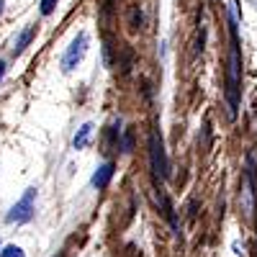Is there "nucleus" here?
I'll return each instance as SVG.
<instances>
[{"label": "nucleus", "instance_id": "nucleus-1", "mask_svg": "<svg viewBox=\"0 0 257 257\" xmlns=\"http://www.w3.org/2000/svg\"><path fill=\"white\" fill-rule=\"evenodd\" d=\"M229 62H226V100H229V116L234 118L239 108V77H242V57H239V31L234 24V16L229 18Z\"/></svg>", "mask_w": 257, "mask_h": 257}, {"label": "nucleus", "instance_id": "nucleus-2", "mask_svg": "<svg viewBox=\"0 0 257 257\" xmlns=\"http://www.w3.org/2000/svg\"><path fill=\"white\" fill-rule=\"evenodd\" d=\"M257 170H254V157L247 155V170H244V183H242V193H239V208L247 219L254 216V206H257Z\"/></svg>", "mask_w": 257, "mask_h": 257}, {"label": "nucleus", "instance_id": "nucleus-3", "mask_svg": "<svg viewBox=\"0 0 257 257\" xmlns=\"http://www.w3.org/2000/svg\"><path fill=\"white\" fill-rule=\"evenodd\" d=\"M149 160H152V173H155V180H157V183L167 180V175H170V165H167V155H165L162 137H160L157 132L149 134Z\"/></svg>", "mask_w": 257, "mask_h": 257}, {"label": "nucleus", "instance_id": "nucleus-4", "mask_svg": "<svg viewBox=\"0 0 257 257\" xmlns=\"http://www.w3.org/2000/svg\"><path fill=\"white\" fill-rule=\"evenodd\" d=\"M34 201H36V188H29L24 196L11 206L6 221L8 224H26V221H31V216H34Z\"/></svg>", "mask_w": 257, "mask_h": 257}, {"label": "nucleus", "instance_id": "nucleus-5", "mask_svg": "<svg viewBox=\"0 0 257 257\" xmlns=\"http://www.w3.org/2000/svg\"><path fill=\"white\" fill-rule=\"evenodd\" d=\"M85 52H88V34L80 31V34L72 39V44L67 47L64 57H62V70H64V72H72V70L77 67V64L82 62Z\"/></svg>", "mask_w": 257, "mask_h": 257}, {"label": "nucleus", "instance_id": "nucleus-6", "mask_svg": "<svg viewBox=\"0 0 257 257\" xmlns=\"http://www.w3.org/2000/svg\"><path fill=\"white\" fill-rule=\"evenodd\" d=\"M157 206H160V211H162V216L167 219V224L173 226V231L178 234V216H175V208H173V203H170L167 193L160 190V188H157Z\"/></svg>", "mask_w": 257, "mask_h": 257}, {"label": "nucleus", "instance_id": "nucleus-7", "mask_svg": "<svg viewBox=\"0 0 257 257\" xmlns=\"http://www.w3.org/2000/svg\"><path fill=\"white\" fill-rule=\"evenodd\" d=\"M113 173H116L113 162H103V165L95 170V175H93V185H95L98 190H105V188H108V183H111V178H113Z\"/></svg>", "mask_w": 257, "mask_h": 257}, {"label": "nucleus", "instance_id": "nucleus-8", "mask_svg": "<svg viewBox=\"0 0 257 257\" xmlns=\"http://www.w3.org/2000/svg\"><path fill=\"white\" fill-rule=\"evenodd\" d=\"M34 36H36V26H26L24 31L16 36V41H13V54H21V52H24V49L31 44Z\"/></svg>", "mask_w": 257, "mask_h": 257}, {"label": "nucleus", "instance_id": "nucleus-9", "mask_svg": "<svg viewBox=\"0 0 257 257\" xmlns=\"http://www.w3.org/2000/svg\"><path fill=\"white\" fill-rule=\"evenodd\" d=\"M90 137H93V123L80 126V132H77V134H75V139H72L75 149H85V147H88V142H90Z\"/></svg>", "mask_w": 257, "mask_h": 257}, {"label": "nucleus", "instance_id": "nucleus-10", "mask_svg": "<svg viewBox=\"0 0 257 257\" xmlns=\"http://www.w3.org/2000/svg\"><path fill=\"white\" fill-rule=\"evenodd\" d=\"M128 26H132L134 31L144 26V13H142V8H132V13H128Z\"/></svg>", "mask_w": 257, "mask_h": 257}, {"label": "nucleus", "instance_id": "nucleus-11", "mask_svg": "<svg viewBox=\"0 0 257 257\" xmlns=\"http://www.w3.org/2000/svg\"><path fill=\"white\" fill-rule=\"evenodd\" d=\"M132 149H134V132H132V128H126L123 137H121V152L128 155Z\"/></svg>", "mask_w": 257, "mask_h": 257}, {"label": "nucleus", "instance_id": "nucleus-12", "mask_svg": "<svg viewBox=\"0 0 257 257\" xmlns=\"http://www.w3.org/2000/svg\"><path fill=\"white\" fill-rule=\"evenodd\" d=\"M0 257H26V252L21 247H16V244H8V247L0 249Z\"/></svg>", "mask_w": 257, "mask_h": 257}, {"label": "nucleus", "instance_id": "nucleus-13", "mask_svg": "<svg viewBox=\"0 0 257 257\" xmlns=\"http://www.w3.org/2000/svg\"><path fill=\"white\" fill-rule=\"evenodd\" d=\"M57 3H59V0H41V3H39V6H41V8H39L41 16H52L54 8H57Z\"/></svg>", "mask_w": 257, "mask_h": 257}, {"label": "nucleus", "instance_id": "nucleus-14", "mask_svg": "<svg viewBox=\"0 0 257 257\" xmlns=\"http://www.w3.org/2000/svg\"><path fill=\"white\" fill-rule=\"evenodd\" d=\"M103 57H105V64L111 67V64H113V44H111L108 39L103 41Z\"/></svg>", "mask_w": 257, "mask_h": 257}, {"label": "nucleus", "instance_id": "nucleus-15", "mask_svg": "<svg viewBox=\"0 0 257 257\" xmlns=\"http://www.w3.org/2000/svg\"><path fill=\"white\" fill-rule=\"evenodd\" d=\"M6 72H8V64L0 59V82H3V77H6Z\"/></svg>", "mask_w": 257, "mask_h": 257}, {"label": "nucleus", "instance_id": "nucleus-16", "mask_svg": "<svg viewBox=\"0 0 257 257\" xmlns=\"http://www.w3.org/2000/svg\"><path fill=\"white\" fill-rule=\"evenodd\" d=\"M0 11H3V0H0Z\"/></svg>", "mask_w": 257, "mask_h": 257}, {"label": "nucleus", "instance_id": "nucleus-17", "mask_svg": "<svg viewBox=\"0 0 257 257\" xmlns=\"http://www.w3.org/2000/svg\"><path fill=\"white\" fill-rule=\"evenodd\" d=\"M57 257H64V254H57Z\"/></svg>", "mask_w": 257, "mask_h": 257}]
</instances>
